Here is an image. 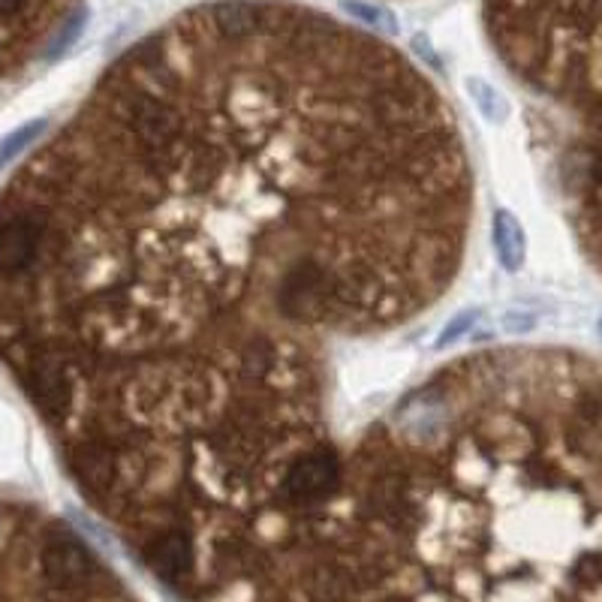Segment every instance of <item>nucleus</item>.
<instances>
[{"label":"nucleus","mask_w":602,"mask_h":602,"mask_svg":"<svg viewBox=\"0 0 602 602\" xmlns=\"http://www.w3.org/2000/svg\"><path fill=\"white\" fill-rule=\"evenodd\" d=\"M82 19L75 0H0V88L25 75L43 55L67 49Z\"/></svg>","instance_id":"nucleus-2"},{"label":"nucleus","mask_w":602,"mask_h":602,"mask_svg":"<svg viewBox=\"0 0 602 602\" xmlns=\"http://www.w3.org/2000/svg\"><path fill=\"white\" fill-rule=\"evenodd\" d=\"M537 326V320H533V314H527V311H506L503 314V332L506 335H527L530 328Z\"/></svg>","instance_id":"nucleus-9"},{"label":"nucleus","mask_w":602,"mask_h":602,"mask_svg":"<svg viewBox=\"0 0 602 602\" xmlns=\"http://www.w3.org/2000/svg\"><path fill=\"white\" fill-rule=\"evenodd\" d=\"M470 214L455 115L401 51L200 3L0 190V362L166 585L272 578L289 470L352 461L344 352L443 299Z\"/></svg>","instance_id":"nucleus-1"},{"label":"nucleus","mask_w":602,"mask_h":602,"mask_svg":"<svg viewBox=\"0 0 602 602\" xmlns=\"http://www.w3.org/2000/svg\"><path fill=\"white\" fill-rule=\"evenodd\" d=\"M43 130H46V121H31V124L19 127L15 133H10V136L3 139V142H0V169L7 164H13L22 150L31 148V145L43 136Z\"/></svg>","instance_id":"nucleus-7"},{"label":"nucleus","mask_w":602,"mask_h":602,"mask_svg":"<svg viewBox=\"0 0 602 602\" xmlns=\"http://www.w3.org/2000/svg\"><path fill=\"white\" fill-rule=\"evenodd\" d=\"M491 241H494V253H497V263L506 272H521V265L527 260V236L518 217L513 212H497L491 220Z\"/></svg>","instance_id":"nucleus-4"},{"label":"nucleus","mask_w":602,"mask_h":602,"mask_svg":"<svg viewBox=\"0 0 602 602\" xmlns=\"http://www.w3.org/2000/svg\"><path fill=\"white\" fill-rule=\"evenodd\" d=\"M477 316L479 311H461V314H455L446 323V326L440 328L437 340H434V350H446L452 344H458L461 338H467V332L477 326Z\"/></svg>","instance_id":"nucleus-8"},{"label":"nucleus","mask_w":602,"mask_h":602,"mask_svg":"<svg viewBox=\"0 0 602 602\" xmlns=\"http://www.w3.org/2000/svg\"><path fill=\"white\" fill-rule=\"evenodd\" d=\"M340 7H344V13L350 15L356 25L368 27L371 34H383V37L398 34V19L386 7H376V3H368V0H344Z\"/></svg>","instance_id":"nucleus-5"},{"label":"nucleus","mask_w":602,"mask_h":602,"mask_svg":"<svg viewBox=\"0 0 602 602\" xmlns=\"http://www.w3.org/2000/svg\"><path fill=\"white\" fill-rule=\"evenodd\" d=\"M600 335H602V316H600Z\"/></svg>","instance_id":"nucleus-10"},{"label":"nucleus","mask_w":602,"mask_h":602,"mask_svg":"<svg viewBox=\"0 0 602 602\" xmlns=\"http://www.w3.org/2000/svg\"><path fill=\"white\" fill-rule=\"evenodd\" d=\"M467 94L473 97L477 109L485 115V121H491V124H503L509 118V103L503 100L501 91L489 85L485 79H479V75L467 79Z\"/></svg>","instance_id":"nucleus-6"},{"label":"nucleus","mask_w":602,"mask_h":602,"mask_svg":"<svg viewBox=\"0 0 602 602\" xmlns=\"http://www.w3.org/2000/svg\"><path fill=\"white\" fill-rule=\"evenodd\" d=\"M561 184L578 239L602 268V121L578 127V136L561 150Z\"/></svg>","instance_id":"nucleus-3"}]
</instances>
